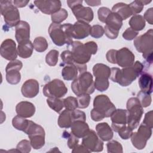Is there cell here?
I'll return each instance as SVG.
<instances>
[{
	"mask_svg": "<svg viewBox=\"0 0 153 153\" xmlns=\"http://www.w3.org/2000/svg\"><path fill=\"white\" fill-rule=\"evenodd\" d=\"M58 125L61 128H68L71 127L72 124L71 111L65 109L63 111L58 118Z\"/></svg>",
	"mask_w": 153,
	"mask_h": 153,
	"instance_id": "obj_30",
	"label": "cell"
},
{
	"mask_svg": "<svg viewBox=\"0 0 153 153\" xmlns=\"http://www.w3.org/2000/svg\"><path fill=\"white\" fill-rule=\"evenodd\" d=\"M105 24L109 27L119 31L123 25V19L117 13L111 12L107 17Z\"/></svg>",
	"mask_w": 153,
	"mask_h": 153,
	"instance_id": "obj_29",
	"label": "cell"
},
{
	"mask_svg": "<svg viewBox=\"0 0 153 153\" xmlns=\"http://www.w3.org/2000/svg\"><path fill=\"white\" fill-rule=\"evenodd\" d=\"M71 133L78 138H82L90 131V128L87 123L82 120L75 121L71 126Z\"/></svg>",
	"mask_w": 153,
	"mask_h": 153,
	"instance_id": "obj_23",
	"label": "cell"
},
{
	"mask_svg": "<svg viewBox=\"0 0 153 153\" xmlns=\"http://www.w3.org/2000/svg\"><path fill=\"white\" fill-rule=\"evenodd\" d=\"M31 147L32 145L30 141L24 139L18 143L16 149H17L19 152L28 153L31 151Z\"/></svg>",
	"mask_w": 153,
	"mask_h": 153,
	"instance_id": "obj_42",
	"label": "cell"
},
{
	"mask_svg": "<svg viewBox=\"0 0 153 153\" xmlns=\"http://www.w3.org/2000/svg\"><path fill=\"white\" fill-rule=\"evenodd\" d=\"M90 115L91 119L94 121H99L102 120L105 117L103 116L101 114H100L99 112L96 111L94 108L91 111Z\"/></svg>",
	"mask_w": 153,
	"mask_h": 153,
	"instance_id": "obj_57",
	"label": "cell"
},
{
	"mask_svg": "<svg viewBox=\"0 0 153 153\" xmlns=\"http://www.w3.org/2000/svg\"><path fill=\"white\" fill-rule=\"evenodd\" d=\"M59 53L56 50H50L45 56V62L50 66H54L58 62Z\"/></svg>",
	"mask_w": 153,
	"mask_h": 153,
	"instance_id": "obj_37",
	"label": "cell"
},
{
	"mask_svg": "<svg viewBox=\"0 0 153 153\" xmlns=\"http://www.w3.org/2000/svg\"><path fill=\"white\" fill-rule=\"evenodd\" d=\"M71 52L75 63L86 64L91 59V54L88 52L84 44L79 41H73Z\"/></svg>",
	"mask_w": 153,
	"mask_h": 153,
	"instance_id": "obj_11",
	"label": "cell"
},
{
	"mask_svg": "<svg viewBox=\"0 0 153 153\" xmlns=\"http://www.w3.org/2000/svg\"><path fill=\"white\" fill-rule=\"evenodd\" d=\"M144 19L149 24H153V8H149L144 13Z\"/></svg>",
	"mask_w": 153,
	"mask_h": 153,
	"instance_id": "obj_56",
	"label": "cell"
},
{
	"mask_svg": "<svg viewBox=\"0 0 153 153\" xmlns=\"http://www.w3.org/2000/svg\"><path fill=\"white\" fill-rule=\"evenodd\" d=\"M134 55L127 48L123 47L117 50L116 55V63L122 68L131 66L134 62Z\"/></svg>",
	"mask_w": 153,
	"mask_h": 153,
	"instance_id": "obj_16",
	"label": "cell"
},
{
	"mask_svg": "<svg viewBox=\"0 0 153 153\" xmlns=\"http://www.w3.org/2000/svg\"><path fill=\"white\" fill-rule=\"evenodd\" d=\"M72 25L65 23L63 25L52 23L48 27L49 35L53 43L57 46L65 44L72 45L73 41L71 29Z\"/></svg>",
	"mask_w": 153,
	"mask_h": 153,
	"instance_id": "obj_2",
	"label": "cell"
},
{
	"mask_svg": "<svg viewBox=\"0 0 153 153\" xmlns=\"http://www.w3.org/2000/svg\"><path fill=\"white\" fill-rule=\"evenodd\" d=\"M68 16V13L65 8H61L57 12L51 15V19L53 23L60 24L65 21Z\"/></svg>",
	"mask_w": 153,
	"mask_h": 153,
	"instance_id": "obj_36",
	"label": "cell"
},
{
	"mask_svg": "<svg viewBox=\"0 0 153 153\" xmlns=\"http://www.w3.org/2000/svg\"><path fill=\"white\" fill-rule=\"evenodd\" d=\"M72 152H90V151L86 148L83 145H78L76 147L72 149Z\"/></svg>",
	"mask_w": 153,
	"mask_h": 153,
	"instance_id": "obj_58",
	"label": "cell"
},
{
	"mask_svg": "<svg viewBox=\"0 0 153 153\" xmlns=\"http://www.w3.org/2000/svg\"><path fill=\"white\" fill-rule=\"evenodd\" d=\"M39 88V83L36 79H29L23 84L21 91L24 97L33 98L38 94Z\"/></svg>",
	"mask_w": 153,
	"mask_h": 153,
	"instance_id": "obj_20",
	"label": "cell"
},
{
	"mask_svg": "<svg viewBox=\"0 0 153 153\" xmlns=\"http://www.w3.org/2000/svg\"><path fill=\"white\" fill-rule=\"evenodd\" d=\"M142 124H145V126L149 127L151 128H152V111H150L146 113Z\"/></svg>",
	"mask_w": 153,
	"mask_h": 153,
	"instance_id": "obj_54",
	"label": "cell"
},
{
	"mask_svg": "<svg viewBox=\"0 0 153 153\" xmlns=\"http://www.w3.org/2000/svg\"><path fill=\"white\" fill-rule=\"evenodd\" d=\"M111 11L118 14L121 17L123 20H126L133 15L129 5L123 2H119L115 4L112 7Z\"/></svg>",
	"mask_w": 153,
	"mask_h": 153,
	"instance_id": "obj_27",
	"label": "cell"
},
{
	"mask_svg": "<svg viewBox=\"0 0 153 153\" xmlns=\"http://www.w3.org/2000/svg\"><path fill=\"white\" fill-rule=\"evenodd\" d=\"M25 133L27 134L33 149H41L45 145V133L44 128L40 125L30 120L28 127Z\"/></svg>",
	"mask_w": 153,
	"mask_h": 153,
	"instance_id": "obj_6",
	"label": "cell"
},
{
	"mask_svg": "<svg viewBox=\"0 0 153 153\" xmlns=\"http://www.w3.org/2000/svg\"><path fill=\"white\" fill-rule=\"evenodd\" d=\"M90 96L88 94H82L78 96V108L81 109H85L87 108L90 102Z\"/></svg>",
	"mask_w": 153,
	"mask_h": 153,
	"instance_id": "obj_41",
	"label": "cell"
},
{
	"mask_svg": "<svg viewBox=\"0 0 153 153\" xmlns=\"http://www.w3.org/2000/svg\"><path fill=\"white\" fill-rule=\"evenodd\" d=\"M82 4V1L81 0L77 5L71 9L75 18L78 21H82L88 23L93 19V11L91 8L84 7Z\"/></svg>",
	"mask_w": 153,
	"mask_h": 153,
	"instance_id": "obj_14",
	"label": "cell"
},
{
	"mask_svg": "<svg viewBox=\"0 0 153 153\" xmlns=\"http://www.w3.org/2000/svg\"><path fill=\"white\" fill-rule=\"evenodd\" d=\"M86 64L81 65L74 63L72 65H66L62 70V75L65 80L74 81L82 72L87 71Z\"/></svg>",
	"mask_w": 153,
	"mask_h": 153,
	"instance_id": "obj_13",
	"label": "cell"
},
{
	"mask_svg": "<svg viewBox=\"0 0 153 153\" xmlns=\"http://www.w3.org/2000/svg\"><path fill=\"white\" fill-rule=\"evenodd\" d=\"M139 32L137 31L134 30L131 27H128L123 33V37L127 40V41H131L136 38V37L137 36Z\"/></svg>",
	"mask_w": 153,
	"mask_h": 153,
	"instance_id": "obj_50",
	"label": "cell"
},
{
	"mask_svg": "<svg viewBox=\"0 0 153 153\" xmlns=\"http://www.w3.org/2000/svg\"><path fill=\"white\" fill-rule=\"evenodd\" d=\"M130 137L132 145L136 149H142L145 147L148 139L140 133L133 132Z\"/></svg>",
	"mask_w": 153,
	"mask_h": 153,
	"instance_id": "obj_31",
	"label": "cell"
},
{
	"mask_svg": "<svg viewBox=\"0 0 153 153\" xmlns=\"http://www.w3.org/2000/svg\"><path fill=\"white\" fill-rule=\"evenodd\" d=\"M103 34L104 29L102 26L99 25H96L91 27L90 35L92 37L95 38H100L103 35Z\"/></svg>",
	"mask_w": 153,
	"mask_h": 153,
	"instance_id": "obj_44",
	"label": "cell"
},
{
	"mask_svg": "<svg viewBox=\"0 0 153 153\" xmlns=\"http://www.w3.org/2000/svg\"><path fill=\"white\" fill-rule=\"evenodd\" d=\"M117 133H118V135L121 137V139L127 140L131 137L133 133V130L126 124L122 126Z\"/></svg>",
	"mask_w": 153,
	"mask_h": 153,
	"instance_id": "obj_45",
	"label": "cell"
},
{
	"mask_svg": "<svg viewBox=\"0 0 153 153\" xmlns=\"http://www.w3.org/2000/svg\"><path fill=\"white\" fill-rule=\"evenodd\" d=\"M71 117L72 120V123L77 120H82L84 121H85L86 120V116L85 112L76 109L71 111Z\"/></svg>",
	"mask_w": 153,
	"mask_h": 153,
	"instance_id": "obj_49",
	"label": "cell"
},
{
	"mask_svg": "<svg viewBox=\"0 0 153 153\" xmlns=\"http://www.w3.org/2000/svg\"><path fill=\"white\" fill-rule=\"evenodd\" d=\"M143 69V64L136 61L131 66L123 68L121 69L118 68H111L109 78L113 82H117L123 87H127L136 79Z\"/></svg>",
	"mask_w": 153,
	"mask_h": 153,
	"instance_id": "obj_1",
	"label": "cell"
},
{
	"mask_svg": "<svg viewBox=\"0 0 153 153\" xmlns=\"http://www.w3.org/2000/svg\"><path fill=\"white\" fill-rule=\"evenodd\" d=\"M33 45L34 49L39 53L45 51L48 48V42L46 39L42 36H38L35 38Z\"/></svg>",
	"mask_w": 153,
	"mask_h": 153,
	"instance_id": "obj_35",
	"label": "cell"
},
{
	"mask_svg": "<svg viewBox=\"0 0 153 153\" xmlns=\"http://www.w3.org/2000/svg\"><path fill=\"white\" fill-rule=\"evenodd\" d=\"M129 6L131 8L133 15H136L142 11L144 5L142 1H134L131 2L129 4Z\"/></svg>",
	"mask_w": 153,
	"mask_h": 153,
	"instance_id": "obj_47",
	"label": "cell"
},
{
	"mask_svg": "<svg viewBox=\"0 0 153 153\" xmlns=\"http://www.w3.org/2000/svg\"><path fill=\"white\" fill-rule=\"evenodd\" d=\"M130 27L135 31L142 30L145 26V20L141 15H134L128 22Z\"/></svg>",
	"mask_w": 153,
	"mask_h": 153,
	"instance_id": "obj_32",
	"label": "cell"
},
{
	"mask_svg": "<svg viewBox=\"0 0 153 153\" xmlns=\"http://www.w3.org/2000/svg\"><path fill=\"white\" fill-rule=\"evenodd\" d=\"M30 120L19 115L15 116L12 120L13 126L17 130L25 132L29 124Z\"/></svg>",
	"mask_w": 153,
	"mask_h": 153,
	"instance_id": "obj_33",
	"label": "cell"
},
{
	"mask_svg": "<svg viewBox=\"0 0 153 153\" xmlns=\"http://www.w3.org/2000/svg\"><path fill=\"white\" fill-rule=\"evenodd\" d=\"M71 89L77 96L82 94L93 93L95 88L93 75L87 71L81 73L72 81Z\"/></svg>",
	"mask_w": 153,
	"mask_h": 153,
	"instance_id": "obj_3",
	"label": "cell"
},
{
	"mask_svg": "<svg viewBox=\"0 0 153 153\" xmlns=\"http://www.w3.org/2000/svg\"><path fill=\"white\" fill-rule=\"evenodd\" d=\"M1 56L10 61L16 60L17 57V48L16 44L11 39H6L1 44L0 47Z\"/></svg>",
	"mask_w": 153,
	"mask_h": 153,
	"instance_id": "obj_15",
	"label": "cell"
},
{
	"mask_svg": "<svg viewBox=\"0 0 153 153\" xmlns=\"http://www.w3.org/2000/svg\"><path fill=\"white\" fill-rule=\"evenodd\" d=\"M85 47L88 51V52L92 55L95 54L97 51V45L94 41H88L84 44Z\"/></svg>",
	"mask_w": 153,
	"mask_h": 153,
	"instance_id": "obj_53",
	"label": "cell"
},
{
	"mask_svg": "<svg viewBox=\"0 0 153 153\" xmlns=\"http://www.w3.org/2000/svg\"><path fill=\"white\" fill-rule=\"evenodd\" d=\"M137 98L139 99L141 106L143 108L149 106L152 102V98L150 94L140 91L137 95Z\"/></svg>",
	"mask_w": 153,
	"mask_h": 153,
	"instance_id": "obj_38",
	"label": "cell"
},
{
	"mask_svg": "<svg viewBox=\"0 0 153 153\" xmlns=\"http://www.w3.org/2000/svg\"><path fill=\"white\" fill-rule=\"evenodd\" d=\"M47 103L49 107L57 113H60L64 107L63 100L56 97H48Z\"/></svg>",
	"mask_w": 153,
	"mask_h": 153,
	"instance_id": "obj_34",
	"label": "cell"
},
{
	"mask_svg": "<svg viewBox=\"0 0 153 153\" xmlns=\"http://www.w3.org/2000/svg\"><path fill=\"white\" fill-rule=\"evenodd\" d=\"M117 50H109L106 54V57L107 60L112 63V64H115L116 63V55H117Z\"/></svg>",
	"mask_w": 153,
	"mask_h": 153,
	"instance_id": "obj_55",
	"label": "cell"
},
{
	"mask_svg": "<svg viewBox=\"0 0 153 153\" xmlns=\"http://www.w3.org/2000/svg\"><path fill=\"white\" fill-rule=\"evenodd\" d=\"M35 6L43 13L51 14L57 12L61 9L60 1H35Z\"/></svg>",
	"mask_w": 153,
	"mask_h": 153,
	"instance_id": "obj_17",
	"label": "cell"
},
{
	"mask_svg": "<svg viewBox=\"0 0 153 153\" xmlns=\"http://www.w3.org/2000/svg\"><path fill=\"white\" fill-rule=\"evenodd\" d=\"M11 1L2 0L0 1L1 14L4 17L6 25L11 27L16 26L20 22V13Z\"/></svg>",
	"mask_w": 153,
	"mask_h": 153,
	"instance_id": "obj_5",
	"label": "cell"
},
{
	"mask_svg": "<svg viewBox=\"0 0 153 153\" xmlns=\"http://www.w3.org/2000/svg\"><path fill=\"white\" fill-rule=\"evenodd\" d=\"M137 131L142 134L148 140L149 139L152 134V128H149V127L145 126L142 123L140 125Z\"/></svg>",
	"mask_w": 153,
	"mask_h": 153,
	"instance_id": "obj_51",
	"label": "cell"
},
{
	"mask_svg": "<svg viewBox=\"0 0 153 153\" xmlns=\"http://www.w3.org/2000/svg\"><path fill=\"white\" fill-rule=\"evenodd\" d=\"M118 32L119 31L111 29L108 26H107L106 25L105 26L104 33H105L106 36L109 39H116L118 35Z\"/></svg>",
	"mask_w": 153,
	"mask_h": 153,
	"instance_id": "obj_52",
	"label": "cell"
},
{
	"mask_svg": "<svg viewBox=\"0 0 153 153\" xmlns=\"http://www.w3.org/2000/svg\"><path fill=\"white\" fill-rule=\"evenodd\" d=\"M16 39L19 44L29 40L30 26L25 21L21 20L16 26Z\"/></svg>",
	"mask_w": 153,
	"mask_h": 153,
	"instance_id": "obj_21",
	"label": "cell"
},
{
	"mask_svg": "<svg viewBox=\"0 0 153 153\" xmlns=\"http://www.w3.org/2000/svg\"><path fill=\"white\" fill-rule=\"evenodd\" d=\"M63 103L66 109L69 111L75 110L78 108L77 99L72 96H69L63 99Z\"/></svg>",
	"mask_w": 153,
	"mask_h": 153,
	"instance_id": "obj_40",
	"label": "cell"
},
{
	"mask_svg": "<svg viewBox=\"0 0 153 153\" xmlns=\"http://www.w3.org/2000/svg\"><path fill=\"white\" fill-rule=\"evenodd\" d=\"M107 151L109 153H123V146L117 140H111L108 142Z\"/></svg>",
	"mask_w": 153,
	"mask_h": 153,
	"instance_id": "obj_39",
	"label": "cell"
},
{
	"mask_svg": "<svg viewBox=\"0 0 153 153\" xmlns=\"http://www.w3.org/2000/svg\"><path fill=\"white\" fill-rule=\"evenodd\" d=\"M35 105L27 101H22L17 103L16 107V111L17 115L24 118H30L35 112Z\"/></svg>",
	"mask_w": 153,
	"mask_h": 153,
	"instance_id": "obj_22",
	"label": "cell"
},
{
	"mask_svg": "<svg viewBox=\"0 0 153 153\" xmlns=\"http://www.w3.org/2000/svg\"><path fill=\"white\" fill-rule=\"evenodd\" d=\"M33 48V43L30 40L19 44L17 47L18 55L23 59H27L32 56Z\"/></svg>",
	"mask_w": 153,
	"mask_h": 153,
	"instance_id": "obj_28",
	"label": "cell"
},
{
	"mask_svg": "<svg viewBox=\"0 0 153 153\" xmlns=\"http://www.w3.org/2000/svg\"><path fill=\"white\" fill-rule=\"evenodd\" d=\"M127 126L133 130L137 127L142 117L143 110L137 97H131L127 102Z\"/></svg>",
	"mask_w": 153,
	"mask_h": 153,
	"instance_id": "obj_4",
	"label": "cell"
},
{
	"mask_svg": "<svg viewBox=\"0 0 153 153\" xmlns=\"http://www.w3.org/2000/svg\"><path fill=\"white\" fill-rule=\"evenodd\" d=\"M85 2L88 4L90 6L92 7H95V6H98L100 5L101 1H85Z\"/></svg>",
	"mask_w": 153,
	"mask_h": 153,
	"instance_id": "obj_60",
	"label": "cell"
},
{
	"mask_svg": "<svg viewBox=\"0 0 153 153\" xmlns=\"http://www.w3.org/2000/svg\"><path fill=\"white\" fill-rule=\"evenodd\" d=\"M93 108L104 117H110L116 109L114 103L105 94L97 95L93 101Z\"/></svg>",
	"mask_w": 153,
	"mask_h": 153,
	"instance_id": "obj_8",
	"label": "cell"
},
{
	"mask_svg": "<svg viewBox=\"0 0 153 153\" xmlns=\"http://www.w3.org/2000/svg\"><path fill=\"white\" fill-rule=\"evenodd\" d=\"M96 130L97 136L103 141H109L113 137L112 128L107 123H100L96 125Z\"/></svg>",
	"mask_w": 153,
	"mask_h": 153,
	"instance_id": "obj_24",
	"label": "cell"
},
{
	"mask_svg": "<svg viewBox=\"0 0 153 153\" xmlns=\"http://www.w3.org/2000/svg\"><path fill=\"white\" fill-rule=\"evenodd\" d=\"M29 2V1H25V0H15L13 1L14 5L18 8H22L27 5Z\"/></svg>",
	"mask_w": 153,
	"mask_h": 153,
	"instance_id": "obj_59",
	"label": "cell"
},
{
	"mask_svg": "<svg viewBox=\"0 0 153 153\" xmlns=\"http://www.w3.org/2000/svg\"><path fill=\"white\" fill-rule=\"evenodd\" d=\"M23 64L19 60L10 61L5 68L6 79L8 83L16 85L19 83L21 80L20 69L22 68Z\"/></svg>",
	"mask_w": 153,
	"mask_h": 153,
	"instance_id": "obj_10",
	"label": "cell"
},
{
	"mask_svg": "<svg viewBox=\"0 0 153 153\" xmlns=\"http://www.w3.org/2000/svg\"><path fill=\"white\" fill-rule=\"evenodd\" d=\"M42 92L44 95L48 98H61L68 93V88L62 81L54 79L45 84Z\"/></svg>",
	"mask_w": 153,
	"mask_h": 153,
	"instance_id": "obj_7",
	"label": "cell"
},
{
	"mask_svg": "<svg viewBox=\"0 0 153 153\" xmlns=\"http://www.w3.org/2000/svg\"><path fill=\"white\" fill-rule=\"evenodd\" d=\"M134 45L139 53H146L152 51L153 48V30L149 29L144 34L136 38L134 40Z\"/></svg>",
	"mask_w": 153,
	"mask_h": 153,
	"instance_id": "obj_9",
	"label": "cell"
},
{
	"mask_svg": "<svg viewBox=\"0 0 153 153\" xmlns=\"http://www.w3.org/2000/svg\"><path fill=\"white\" fill-rule=\"evenodd\" d=\"M139 85L141 91L151 94L152 92V77L147 72H143L139 78Z\"/></svg>",
	"mask_w": 153,
	"mask_h": 153,
	"instance_id": "obj_26",
	"label": "cell"
},
{
	"mask_svg": "<svg viewBox=\"0 0 153 153\" xmlns=\"http://www.w3.org/2000/svg\"><path fill=\"white\" fill-rule=\"evenodd\" d=\"M60 56L63 62L66 65H72L75 63L72 52L69 50H65L63 51Z\"/></svg>",
	"mask_w": 153,
	"mask_h": 153,
	"instance_id": "obj_48",
	"label": "cell"
},
{
	"mask_svg": "<svg viewBox=\"0 0 153 153\" xmlns=\"http://www.w3.org/2000/svg\"><path fill=\"white\" fill-rule=\"evenodd\" d=\"M82 145L90 152H101L103 149V140L93 130H90L88 133L82 137Z\"/></svg>",
	"mask_w": 153,
	"mask_h": 153,
	"instance_id": "obj_12",
	"label": "cell"
},
{
	"mask_svg": "<svg viewBox=\"0 0 153 153\" xmlns=\"http://www.w3.org/2000/svg\"><path fill=\"white\" fill-rule=\"evenodd\" d=\"M63 134L66 135L65 137L68 138V146L70 149H74L79 143V138L74 135L72 133H69L68 131H64Z\"/></svg>",
	"mask_w": 153,
	"mask_h": 153,
	"instance_id": "obj_43",
	"label": "cell"
},
{
	"mask_svg": "<svg viewBox=\"0 0 153 153\" xmlns=\"http://www.w3.org/2000/svg\"><path fill=\"white\" fill-rule=\"evenodd\" d=\"M111 119L112 129L114 131L118 132L122 126L127 124V111L123 109H115L111 115Z\"/></svg>",
	"mask_w": 153,
	"mask_h": 153,
	"instance_id": "obj_18",
	"label": "cell"
},
{
	"mask_svg": "<svg viewBox=\"0 0 153 153\" xmlns=\"http://www.w3.org/2000/svg\"><path fill=\"white\" fill-rule=\"evenodd\" d=\"M111 10L107 7H102L99 8L97 11L98 18L99 21L102 23H105L107 17L111 13Z\"/></svg>",
	"mask_w": 153,
	"mask_h": 153,
	"instance_id": "obj_46",
	"label": "cell"
},
{
	"mask_svg": "<svg viewBox=\"0 0 153 153\" xmlns=\"http://www.w3.org/2000/svg\"><path fill=\"white\" fill-rule=\"evenodd\" d=\"M93 75L95 80L108 79L111 75V68L103 63H97L93 68Z\"/></svg>",
	"mask_w": 153,
	"mask_h": 153,
	"instance_id": "obj_25",
	"label": "cell"
},
{
	"mask_svg": "<svg viewBox=\"0 0 153 153\" xmlns=\"http://www.w3.org/2000/svg\"><path fill=\"white\" fill-rule=\"evenodd\" d=\"M90 25L82 21H76L72 26L71 33L72 38L82 39L90 35L91 29Z\"/></svg>",
	"mask_w": 153,
	"mask_h": 153,
	"instance_id": "obj_19",
	"label": "cell"
}]
</instances>
